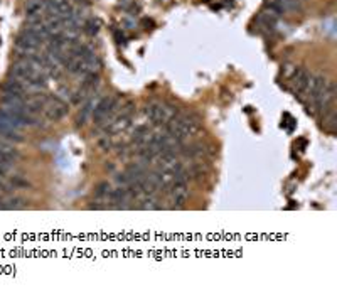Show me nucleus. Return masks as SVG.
<instances>
[{
  "instance_id": "obj_2",
  "label": "nucleus",
  "mask_w": 337,
  "mask_h": 295,
  "mask_svg": "<svg viewBox=\"0 0 337 295\" xmlns=\"http://www.w3.org/2000/svg\"><path fill=\"white\" fill-rule=\"evenodd\" d=\"M42 42L39 37H36L34 34L24 31L21 36L17 37L16 44H17V49L19 52H26V54H32V52H37L39 51V47L42 46Z\"/></svg>"
},
{
  "instance_id": "obj_14",
  "label": "nucleus",
  "mask_w": 337,
  "mask_h": 295,
  "mask_svg": "<svg viewBox=\"0 0 337 295\" xmlns=\"http://www.w3.org/2000/svg\"><path fill=\"white\" fill-rule=\"evenodd\" d=\"M140 209H160V204H158V201L155 199V196H145V199L142 201V204L138 206Z\"/></svg>"
},
{
  "instance_id": "obj_17",
  "label": "nucleus",
  "mask_w": 337,
  "mask_h": 295,
  "mask_svg": "<svg viewBox=\"0 0 337 295\" xmlns=\"http://www.w3.org/2000/svg\"><path fill=\"white\" fill-rule=\"evenodd\" d=\"M24 206L26 204H24L22 199H11L9 201V204L4 206V209H22Z\"/></svg>"
},
{
  "instance_id": "obj_8",
  "label": "nucleus",
  "mask_w": 337,
  "mask_h": 295,
  "mask_svg": "<svg viewBox=\"0 0 337 295\" xmlns=\"http://www.w3.org/2000/svg\"><path fill=\"white\" fill-rule=\"evenodd\" d=\"M0 138L9 140V142H12V143H19V142H22L24 140V137L21 135L19 130L9 127V125L2 123V122H0Z\"/></svg>"
},
{
  "instance_id": "obj_13",
  "label": "nucleus",
  "mask_w": 337,
  "mask_h": 295,
  "mask_svg": "<svg viewBox=\"0 0 337 295\" xmlns=\"http://www.w3.org/2000/svg\"><path fill=\"white\" fill-rule=\"evenodd\" d=\"M83 31L88 34V36H96L100 31V22L96 21V19H88V21H85L83 24Z\"/></svg>"
},
{
  "instance_id": "obj_11",
  "label": "nucleus",
  "mask_w": 337,
  "mask_h": 295,
  "mask_svg": "<svg viewBox=\"0 0 337 295\" xmlns=\"http://www.w3.org/2000/svg\"><path fill=\"white\" fill-rule=\"evenodd\" d=\"M108 197H110V201H112L113 204H117L115 207H122V204H120V202H125L127 199H130L128 192H127V187H123V186H120V187H117V189L110 191Z\"/></svg>"
},
{
  "instance_id": "obj_1",
  "label": "nucleus",
  "mask_w": 337,
  "mask_h": 295,
  "mask_svg": "<svg viewBox=\"0 0 337 295\" xmlns=\"http://www.w3.org/2000/svg\"><path fill=\"white\" fill-rule=\"evenodd\" d=\"M44 113H46L47 120H51V122H59L61 118L66 117L67 103L61 98H52V100L47 98V103L44 106Z\"/></svg>"
},
{
  "instance_id": "obj_3",
  "label": "nucleus",
  "mask_w": 337,
  "mask_h": 295,
  "mask_svg": "<svg viewBox=\"0 0 337 295\" xmlns=\"http://www.w3.org/2000/svg\"><path fill=\"white\" fill-rule=\"evenodd\" d=\"M310 72L305 69V67H298L295 69L292 76V86L293 90L297 91L298 95H303L307 93V88H309V83H310Z\"/></svg>"
},
{
  "instance_id": "obj_12",
  "label": "nucleus",
  "mask_w": 337,
  "mask_h": 295,
  "mask_svg": "<svg viewBox=\"0 0 337 295\" xmlns=\"http://www.w3.org/2000/svg\"><path fill=\"white\" fill-rule=\"evenodd\" d=\"M324 127L330 132H334L337 127V115L334 108H329L327 112H324Z\"/></svg>"
},
{
  "instance_id": "obj_7",
  "label": "nucleus",
  "mask_w": 337,
  "mask_h": 295,
  "mask_svg": "<svg viewBox=\"0 0 337 295\" xmlns=\"http://www.w3.org/2000/svg\"><path fill=\"white\" fill-rule=\"evenodd\" d=\"M47 103L46 96H34V98L26 100V112L29 115H37L44 110V106Z\"/></svg>"
},
{
  "instance_id": "obj_6",
  "label": "nucleus",
  "mask_w": 337,
  "mask_h": 295,
  "mask_svg": "<svg viewBox=\"0 0 337 295\" xmlns=\"http://www.w3.org/2000/svg\"><path fill=\"white\" fill-rule=\"evenodd\" d=\"M2 106L19 110V112H26V100H24V96L21 95H4Z\"/></svg>"
},
{
  "instance_id": "obj_16",
  "label": "nucleus",
  "mask_w": 337,
  "mask_h": 295,
  "mask_svg": "<svg viewBox=\"0 0 337 295\" xmlns=\"http://www.w3.org/2000/svg\"><path fill=\"white\" fill-rule=\"evenodd\" d=\"M110 194V184L108 182H101L98 187H96V196L98 197H108Z\"/></svg>"
},
{
  "instance_id": "obj_15",
  "label": "nucleus",
  "mask_w": 337,
  "mask_h": 295,
  "mask_svg": "<svg viewBox=\"0 0 337 295\" xmlns=\"http://www.w3.org/2000/svg\"><path fill=\"white\" fill-rule=\"evenodd\" d=\"M98 149L100 151H103V152H108L110 149H112V140H110L108 135H105V137H101L98 140Z\"/></svg>"
},
{
  "instance_id": "obj_10",
  "label": "nucleus",
  "mask_w": 337,
  "mask_h": 295,
  "mask_svg": "<svg viewBox=\"0 0 337 295\" xmlns=\"http://www.w3.org/2000/svg\"><path fill=\"white\" fill-rule=\"evenodd\" d=\"M46 4H47V0H27V4H26L27 17H36V16L44 14Z\"/></svg>"
},
{
  "instance_id": "obj_18",
  "label": "nucleus",
  "mask_w": 337,
  "mask_h": 295,
  "mask_svg": "<svg viewBox=\"0 0 337 295\" xmlns=\"http://www.w3.org/2000/svg\"><path fill=\"white\" fill-rule=\"evenodd\" d=\"M11 182H12L14 187H19V189H22V187H29V182L24 181V179H21V177H14Z\"/></svg>"
},
{
  "instance_id": "obj_4",
  "label": "nucleus",
  "mask_w": 337,
  "mask_h": 295,
  "mask_svg": "<svg viewBox=\"0 0 337 295\" xmlns=\"http://www.w3.org/2000/svg\"><path fill=\"white\" fill-rule=\"evenodd\" d=\"M168 194L176 206H182L189 196V182H174L168 189Z\"/></svg>"
},
{
  "instance_id": "obj_9",
  "label": "nucleus",
  "mask_w": 337,
  "mask_h": 295,
  "mask_svg": "<svg viewBox=\"0 0 337 295\" xmlns=\"http://www.w3.org/2000/svg\"><path fill=\"white\" fill-rule=\"evenodd\" d=\"M2 90H4V95H21V96H24V93H26V86H24L22 81H19L16 78L7 80L6 83H4Z\"/></svg>"
},
{
  "instance_id": "obj_5",
  "label": "nucleus",
  "mask_w": 337,
  "mask_h": 295,
  "mask_svg": "<svg viewBox=\"0 0 337 295\" xmlns=\"http://www.w3.org/2000/svg\"><path fill=\"white\" fill-rule=\"evenodd\" d=\"M98 100H100V96H90V98L86 100L85 106L81 108V112L78 115V125L79 127H83V125L86 123V120L93 115V110H95L96 103H98Z\"/></svg>"
}]
</instances>
